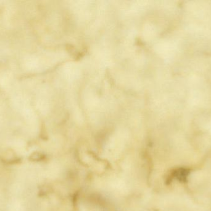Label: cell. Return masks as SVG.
I'll return each instance as SVG.
<instances>
[{
	"instance_id": "1",
	"label": "cell",
	"mask_w": 211,
	"mask_h": 211,
	"mask_svg": "<svg viewBox=\"0 0 211 211\" xmlns=\"http://www.w3.org/2000/svg\"><path fill=\"white\" fill-rule=\"evenodd\" d=\"M43 155L41 153H38V152H35L32 153V154L30 155V157H28V159H29L30 161H32V162H37V161L41 160L43 159Z\"/></svg>"
}]
</instances>
